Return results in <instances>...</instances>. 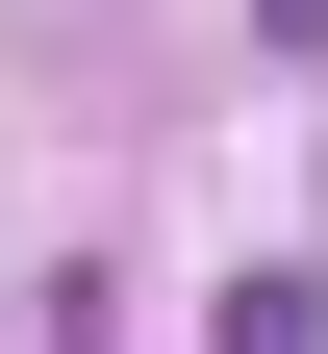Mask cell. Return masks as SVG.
Returning a JSON list of instances; mask_svg holds the SVG:
<instances>
[{
    "label": "cell",
    "mask_w": 328,
    "mask_h": 354,
    "mask_svg": "<svg viewBox=\"0 0 328 354\" xmlns=\"http://www.w3.org/2000/svg\"><path fill=\"white\" fill-rule=\"evenodd\" d=\"M227 354H328V279H253V304H227Z\"/></svg>",
    "instance_id": "obj_1"
}]
</instances>
